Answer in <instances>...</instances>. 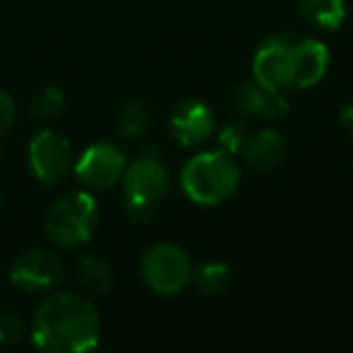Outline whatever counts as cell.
<instances>
[{"label":"cell","mask_w":353,"mask_h":353,"mask_svg":"<svg viewBox=\"0 0 353 353\" xmlns=\"http://www.w3.org/2000/svg\"><path fill=\"white\" fill-rule=\"evenodd\" d=\"M327 46L312 37L293 32H281L264 39L252 59V75L283 94L314 88L327 75Z\"/></svg>","instance_id":"obj_1"},{"label":"cell","mask_w":353,"mask_h":353,"mask_svg":"<svg viewBox=\"0 0 353 353\" xmlns=\"http://www.w3.org/2000/svg\"><path fill=\"white\" fill-rule=\"evenodd\" d=\"M102 322L85 295L56 293L39 305L32 341L49 353H83L99 343Z\"/></svg>","instance_id":"obj_2"},{"label":"cell","mask_w":353,"mask_h":353,"mask_svg":"<svg viewBox=\"0 0 353 353\" xmlns=\"http://www.w3.org/2000/svg\"><path fill=\"white\" fill-rule=\"evenodd\" d=\"M182 189L199 206H218L240 187V167L223 150H206L187 160L179 174Z\"/></svg>","instance_id":"obj_3"},{"label":"cell","mask_w":353,"mask_h":353,"mask_svg":"<svg viewBox=\"0 0 353 353\" xmlns=\"http://www.w3.org/2000/svg\"><path fill=\"white\" fill-rule=\"evenodd\" d=\"M97 201L88 192H73L65 194L49 208L44 230L54 245L70 250V247L85 245L92 237L97 228Z\"/></svg>","instance_id":"obj_4"},{"label":"cell","mask_w":353,"mask_h":353,"mask_svg":"<svg viewBox=\"0 0 353 353\" xmlns=\"http://www.w3.org/2000/svg\"><path fill=\"white\" fill-rule=\"evenodd\" d=\"M141 276L157 295H174L192 281L194 264L176 245H152L141 256Z\"/></svg>","instance_id":"obj_5"},{"label":"cell","mask_w":353,"mask_h":353,"mask_svg":"<svg viewBox=\"0 0 353 353\" xmlns=\"http://www.w3.org/2000/svg\"><path fill=\"white\" fill-rule=\"evenodd\" d=\"M121 182L128 203L155 206L170 192V172L157 155L141 152L131 165H126Z\"/></svg>","instance_id":"obj_6"},{"label":"cell","mask_w":353,"mask_h":353,"mask_svg":"<svg viewBox=\"0 0 353 353\" xmlns=\"http://www.w3.org/2000/svg\"><path fill=\"white\" fill-rule=\"evenodd\" d=\"M30 167L39 182L61 184L73 167L70 141L54 128L39 131L30 143Z\"/></svg>","instance_id":"obj_7"},{"label":"cell","mask_w":353,"mask_h":353,"mask_svg":"<svg viewBox=\"0 0 353 353\" xmlns=\"http://www.w3.org/2000/svg\"><path fill=\"white\" fill-rule=\"evenodd\" d=\"M126 155L112 143H94L75 162V176L90 192H104L121 182Z\"/></svg>","instance_id":"obj_8"},{"label":"cell","mask_w":353,"mask_h":353,"mask_svg":"<svg viewBox=\"0 0 353 353\" xmlns=\"http://www.w3.org/2000/svg\"><path fill=\"white\" fill-rule=\"evenodd\" d=\"M228 102L237 114L250 119H264V121H281L288 114L285 94L269 85L259 83L256 78L240 80L228 92Z\"/></svg>","instance_id":"obj_9"},{"label":"cell","mask_w":353,"mask_h":353,"mask_svg":"<svg viewBox=\"0 0 353 353\" xmlns=\"http://www.w3.org/2000/svg\"><path fill=\"white\" fill-rule=\"evenodd\" d=\"M65 264L56 252L49 250H27L20 254L10 266V281L12 285L30 293H39V290H49L63 279Z\"/></svg>","instance_id":"obj_10"},{"label":"cell","mask_w":353,"mask_h":353,"mask_svg":"<svg viewBox=\"0 0 353 353\" xmlns=\"http://www.w3.org/2000/svg\"><path fill=\"white\" fill-rule=\"evenodd\" d=\"M170 133L179 145H201L216 133V114L201 99H182L170 114Z\"/></svg>","instance_id":"obj_11"},{"label":"cell","mask_w":353,"mask_h":353,"mask_svg":"<svg viewBox=\"0 0 353 353\" xmlns=\"http://www.w3.org/2000/svg\"><path fill=\"white\" fill-rule=\"evenodd\" d=\"M285 138L274 128H261L256 133H250L242 148V157L252 170H274L285 160Z\"/></svg>","instance_id":"obj_12"},{"label":"cell","mask_w":353,"mask_h":353,"mask_svg":"<svg viewBox=\"0 0 353 353\" xmlns=\"http://www.w3.org/2000/svg\"><path fill=\"white\" fill-rule=\"evenodd\" d=\"M75 274H78L80 288H83L88 295L102 298V295H107L109 290H112L114 271L104 256H99V254L80 256L78 266H75Z\"/></svg>","instance_id":"obj_13"},{"label":"cell","mask_w":353,"mask_h":353,"mask_svg":"<svg viewBox=\"0 0 353 353\" xmlns=\"http://www.w3.org/2000/svg\"><path fill=\"white\" fill-rule=\"evenodd\" d=\"M114 121H117V131L121 133V136L136 138V136H143V133L150 128L152 112L145 99L126 97L117 104V117H114Z\"/></svg>","instance_id":"obj_14"},{"label":"cell","mask_w":353,"mask_h":353,"mask_svg":"<svg viewBox=\"0 0 353 353\" xmlns=\"http://www.w3.org/2000/svg\"><path fill=\"white\" fill-rule=\"evenodd\" d=\"M300 15L319 30H339L346 20V0H298Z\"/></svg>","instance_id":"obj_15"},{"label":"cell","mask_w":353,"mask_h":353,"mask_svg":"<svg viewBox=\"0 0 353 353\" xmlns=\"http://www.w3.org/2000/svg\"><path fill=\"white\" fill-rule=\"evenodd\" d=\"M192 281H196L199 290L206 295H223L232 285V271L223 261H206L194 269Z\"/></svg>","instance_id":"obj_16"},{"label":"cell","mask_w":353,"mask_h":353,"mask_svg":"<svg viewBox=\"0 0 353 353\" xmlns=\"http://www.w3.org/2000/svg\"><path fill=\"white\" fill-rule=\"evenodd\" d=\"M63 107H65L63 92H61L59 88H54V85H51V88H44L34 99H32L30 114H32V119L46 123V121H54V119L59 117L61 112H63Z\"/></svg>","instance_id":"obj_17"},{"label":"cell","mask_w":353,"mask_h":353,"mask_svg":"<svg viewBox=\"0 0 353 353\" xmlns=\"http://www.w3.org/2000/svg\"><path fill=\"white\" fill-rule=\"evenodd\" d=\"M213 136L218 138V150L228 152V155H237V152H242V148H245V141H247V136H250V131H247L245 123L230 121V123H225V126H221V131H216Z\"/></svg>","instance_id":"obj_18"},{"label":"cell","mask_w":353,"mask_h":353,"mask_svg":"<svg viewBox=\"0 0 353 353\" xmlns=\"http://www.w3.org/2000/svg\"><path fill=\"white\" fill-rule=\"evenodd\" d=\"M25 334V319L20 312L6 310L0 312V343H17Z\"/></svg>","instance_id":"obj_19"},{"label":"cell","mask_w":353,"mask_h":353,"mask_svg":"<svg viewBox=\"0 0 353 353\" xmlns=\"http://www.w3.org/2000/svg\"><path fill=\"white\" fill-rule=\"evenodd\" d=\"M15 117H17V107H15V99L10 97V92L0 88V136L8 133L15 123Z\"/></svg>","instance_id":"obj_20"},{"label":"cell","mask_w":353,"mask_h":353,"mask_svg":"<svg viewBox=\"0 0 353 353\" xmlns=\"http://www.w3.org/2000/svg\"><path fill=\"white\" fill-rule=\"evenodd\" d=\"M341 128L348 138H353V102H348L346 107L341 109Z\"/></svg>","instance_id":"obj_21"}]
</instances>
